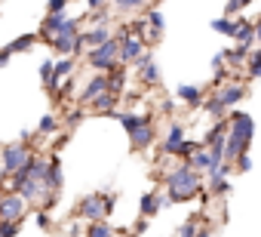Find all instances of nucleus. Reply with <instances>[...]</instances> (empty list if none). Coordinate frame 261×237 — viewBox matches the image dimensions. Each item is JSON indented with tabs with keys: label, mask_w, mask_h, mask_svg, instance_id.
Returning a JSON list of instances; mask_svg holds the SVG:
<instances>
[{
	"label": "nucleus",
	"mask_w": 261,
	"mask_h": 237,
	"mask_svg": "<svg viewBox=\"0 0 261 237\" xmlns=\"http://www.w3.org/2000/svg\"><path fill=\"white\" fill-rule=\"evenodd\" d=\"M163 188H166V200L169 203H185V200L197 197L200 191H206V179H203V173L191 170L188 163H178L175 170H169Z\"/></svg>",
	"instance_id": "f257e3e1"
},
{
	"label": "nucleus",
	"mask_w": 261,
	"mask_h": 237,
	"mask_svg": "<svg viewBox=\"0 0 261 237\" xmlns=\"http://www.w3.org/2000/svg\"><path fill=\"white\" fill-rule=\"evenodd\" d=\"M114 203H117V194H101V191H92L80 200V209L77 216L86 219V222H101L114 212Z\"/></svg>",
	"instance_id": "f03ea898"
},
{
	"label": "nucleus",
	"mask_w": 261,
	"mask_h": 237,
	"mask_svg": "<svg viewBox=\"0 0 261 237\" xmlns=\"http://www.w3.org/2000/svg\"><path fill=\"white\" fill-rule=\"evenodd\" d=\"M117 53H120V43L111 37V40H105L101 46L86 50V65H89L95 74H111V71H117V68H120Z\"/></svg>",
	"instance_id": "7ed1b4c3"
},
{
	"label": "nucleus",
	"mask_w": 261,
	"mask_h": 237,
	"mask_svg": "<svg viewBox=\"0 0 261 237\" xmlns=\"http://www.w3.org/2000/svg\"><path fill=\"white\" fill-rule=\"evenodd\" d=\"M34 157V151L25 145V142H10L0 148V173H4V179H13L28 160Z\"/></svg>",
	"instance_id": "20e7f679"
},
{
	"label": "nucleus",
	"mask_w": 261,
	"mask_h": 237,
	"mask_svg": "<svg viewBox=\"0 0 261 237\" xmlns=\"http://www.w3.org/2000/svg\"><path fill=\"white\" fill-rule=\"evenodd\" d=\"M114 40L120 43V53H117V62L126 68V65H133L142 53H148V43H145V37H133L126 31V25H120V31L114 34Z\"/></svg>",
	"instance_id": "39448f33"
},
{
	"label": "nucleus",
	"mask_w": 261,
	"mask_h": 237,
	"mask_svg": "<svg viewBox=\"0 0 261 237\" xmlns=\"http://www.w3.org/2000/svg\"><path fill=\"white\" fill-rule=\"evenodd\" d=\"M25 212H28V203H25L19 194L7 191L4 200H0V222H19V225H22Z\"/></svg>",
	"instance_id": "423d86ee"
},
{
	"label": "nucleus",
	"mask_w": 261,
	"mask_h": 237,
	"mask_svg": "<svg viewBox=\"0 0 261 237\" xmlns=\"http://www.w3.org/2000/svg\"><path fill=\"white\" fill-rule=\"evenodd\" d=\"M212 92H215V99L230 111V108H237V105L246 99V83H243V80H227L224 86H215Z\"/></svg>",
	"instance_id": "0eeeda50"
},
{
	"label": "nucleus",
	"mask_w": 261,
	"mask_h": 237,
	"mask_svg": "<svg viewBox=\"0 0 261 237\" xmlns=\"http://www.w3.org/2000/svg\"><path fill=\"white\" fill-rule=\"evenodd\" d=\"M108 117H114V121L126 130V136L136 133V130L145 127V124H154V114H136V111H111Z\"/></svg>",
	"instance_id": "6e6552de"
},
{
	"label": "nucleus",
	"mask_w": 261,
	"mask_h": 237,
	"mask_svg": "<svg viewBox=\"0 0 261 237\" xmlns=\"http://www.w3.org/2000/svg\"><path fill=\"white\" fill-rule=\"evenodd\" d=\"M133 65L139 68V77H142L145 86H160V68L154 62V53H142Z\"/></svg>",
	"instance_id": "1a4fd4ad"
},
{
	"label": "nucleus",
	"mask_w": 261,
	"mask_h": 237,
	"mask_svg": "<svg viewBox=\"0 0 261 237\" xmlns=\"http://www.w3.org/2000/svg\"><path fill=\"white\" fill-rule=\"evenodd\" d=\"M101 92H111V80H108V74H95V77L77 92V105L89 108V102H92L95 96H101Z\"/></svg>",
	"instance_id": "9d476101"
},
{
	"label": "nucleus",
	"mask_w": 261,
	"mask_h": 237,
	"mask_svg": "<svg viewBox=\"0 0 261 237\" xmlns=\"http://www.w3.org/2000/svg\"><path fill=\"white\" fill-rule=\"evenodd\" d=\"M237 43H243V46H249V50H255V22L249 19V16H233V34H230Z\"/></svg>",
	"instance_id": "9b49d317"
},
{
	"label": "nucleus",
	"mask_w": 261,
	"mask_h": 237,
	"mask_svg": "<svg viewBox=\"0 0 261 237\" xmlns=\"http://www.w3.org/2000/svg\"><path fill=\"white\" fill-rule=\"evenodd\" d=\"M175 99L185 102L191 111H197V108L203 105V99H206V89H203V86H194V83H178V86H175Z\"/></svg>",
	"instance_id": "f8f14e48"
},
{
	"label": "nucleus",
	"mask_w": 261,
	"mask_h": 237,
	"mask_svg": "<svg viewBox=\"0 0 261 237\" xmlns=\"http://www.w3.org/2000/svg\"><path fill=\"white\" fill-rule=\"evenodd\" d=\"M185 139H188V136H185V127H181L178 121H172L169 130H166V136H163V142H160V151H163L166 157H175V151H178V145H181Z\"/></svg>",
	"instance_id": "ddd939ff"
},
{
	"label": "nucleus",
	"mask_w": 261,
	"mask_h": 237,
	"mask_svg": "<svg viewBox=\"0 0 261 237\" xmlns=\"http://www.w3.org/2000/svg\"><path fill=\"white\" fill-rule=\"evenodd\" d=\"M62 185H65V170H62V157L59 154H53L49 157V167H46V179H43V188L46 191H62Z\"/></svg>",
	"instance_id": "4468645a"
},
{
	"label": "nucleus",
	"mask_w": 261,
	"mask_h": 237,
	"mask_svg": "<svg viewBox=\"0 0 261 237\" xmlns=\"http://www.w3.org/2000/svg\"><path fill=\"white\" fill-rule=\"evenodd\" d=\"M157 142V127L154 124H145V127H139L136 133H129V145H133V151H145V148H151Z\"/></svg>",
	"instance_id": "2eb2a0df"
},
{
	"label": "nucleus",
	"mask_w": 261,
	"mask_h": 237,
	"mask_svg": "<svg viewBox=\"0 0 261 237\" xmlns=\"http://www.w3.org/2000/svg\"><path fill=\"white\" fill-rule=\"evenodd\" d=\"M111 37H114L111 28H86V31H80V43H83V50H95V46H101V43L111 40Z\"/></svg>",
	"instance_id": "dca6fc26"
},
{
	"label": "nucleus",
	"mask_w": 261,
	"mask_h": 237,
	"mask_svg": "<svg viewBox=\"0 0 261 237\" xmlns=\"http://www.w3.org/2000/svg\"><path fill=\"white\" fill-rule=\"evenodd\" d=\"M117 102H120V96H114V92H101V96H95L92 102H89V108L95 111V114H111V111H117Z\"/></svg>",
	"instance_id": "f3484780"
},
{
	"label": "nucleus",
	"mask_w": 261,
	"mask_h": 237,
	"mask_svg": "<svg viewBox=\"0 0 261 237\" xmlns=\"http://www.w3.org/2000/svg\"><path fill=\"white\" fill-rule=\"evenodd\" d=\"M139 212H142V219H154V216L160 212V194H157V191H148V194H142Z\"/></svg>",
	"instance_id": "a211bd4d"
},
{
	"label": "nucleus",
	"mask_w": 261,
	"mask_h": 237,
	"mask_svg": "<svg viewBox=\"0 0 261 237\" xmlns=\"http://www.w3.org/2000/svg\"><path fill=\"white\" fill-rule=\"evenodd\" d=\"M37 40H40L37 34H19L16 40H10V46H7V50H10L13 56H19V53H31V50L37 46Z\"/></svg>",
	"instance_id": "6ab92c4d"
},
{
	"label": "nucleus",
	"mask_w": 261,
	"mask_h": 237,
	"mask_svg": "<svg viewBox=\"0 0 261 237\" xmlns=\"http://www.w3.org/2000/svg\"><path fill=\"white\" fill-rule=\"evenodd\" d=\"M188 167H191V170H197V173H203V176H206V173H209V170H212V157H209V151H206V148H203V145H200V148H197V151H194V157H191V160H188Z\"/></svg>",
	"instance_id": "aec40b11"
},
{
	"label": "nucleus",
	"mask_w": 261,
	"mask_h": 237,
	"mask_svg": "<svg viewBox=\"0 0 261 237\" xmlns=\"http://www.w3.org/2000/svg\"><path fill=\"white\" fill-rule=\"evenodd\" d=\"M200 111H206L209 117H215V121H224V117H227V108H224V105H221V102L215 99V92L203 99V105H200Z\"/></svg>",
	"instance_id": "412c9836"
},
{
	"label": "nucleus",
	"mask_w": 261,
	"mask_h": 237,
	"mask_svg": "<svg viewBox=\"0 0 261 237\" xmlns=\"http://www.w3.org/2000/svg\"><path fill=\"white\" fill-rule=\"evenodd\" d=\"M145 22H148V31H157V34H163V31H166V19H163V13H160L157 7H148Z\"/></svg>",
	"instance_id": "4be33fe9"
},
{
	"label": "nucleus",
	"mask_w": 261,
	"mask_h": 237,
	"mask_svg": "<svg viewBox=\"0 0 261 237\" xmlns=\"http://www.w3.org/2000/svg\"><path fill=\"white\" fill-rule=\"evenodd\" d=\"M249 46H243V43H237L233 50H227V65H233V68H246V62H249Z\"/></svg>",
	"instance_id": "5701e85b"
},
{
	"label": "nucleus",
	"mask_w": 261,
	"mask_h": 237,
	"mask_svg": "<svg viewBox=\"0 0 261 237\" xmlns=\"http://www.w3.org/2000/svg\"><path fill=\"white\" fill-rule=\"evenodd\" d=\"M74 71H77V59H74V56H59V59H56V77H59V80L71 77Z\"/></svg>",
	"instance_id": "b1692460"
},
{
	"label": "nucleus",
	"mask_w": 261,
	"mask_h": 237,
	"mask_svg": "<svg viewBox=\"0 0 261 237\" xmlns=\"http://www.w3.org/2000/svg\"><path fill=\"white\" fill-rule=\"evenodd\" d=\"M230 191H233V185H230L227 179H209V182H206V194H209V197H227Z\"/></svg>",
	"instance_id": "393cba45"
},
{
	"label": "nucleus",
	"mask_w": 261,
	"mask_h": 237,
	"mask_svg": "<svg viewBox=\"0 0 261 237\" xmlns=\"http://www.w3.org/2000/svg\"><path fill=\"white\" fill-rule=\"evenodd\" d=\"M154 0H114V10L117 13H139V10H148Z\"/></svg>",
	"instance_id": "a878e982"
},
{
	"label": "nucleus",
	"mask_w": 261,
	"mask_h": 237,
	"mask_svg": "<svg viewBox=\"0 0 261 237\" xmlns=\"http://www.w3.org/2000/svg\"><path fill=\"white\" fill-rule=\"evenodd\" d=\"M246 77L249 80H258L261 77V46H255L249 53V62H246Z\"/></svg>",
	"instance_id": "bb28decb"
},
{
	"label": "nucleus",
	"mask_w": 261,
	"mask_h": 237,
	"mask_svg": "<svg viewBox=\"0 0 261 237\" xmlns=\"http://www.w3.org/2000/svg\"><path fill=\"white\" fill-rule=\"evenodd\" d=\"M59 127H62L59 114H53V111H49V114H43V117H40V124H37V133H40V136H49V133H56Z\"/></svg>",
	"instance_id": "cd10ccee"
},
{
	"label": "nucleus",
	"mask_w": 261,
	"mask_h": 237,
	"mask_svg": "<svg viewBox=\"0 0 261 237\" xmlns=\"http://www.w3.org/2000/svg\"><path fill=\"white\" fill-rule=\"evenodd\" d=\"M86 114H89V111H86L83 105H77V108H71V111L65 114V121H62V124H65L68 130H74V127H80V124L86 121Z\"/></svg>",
	"instance_id": "c85d7f7f"
},
{
	"label": "nucleus",
	"mask_w": 261,
	"mask_h": 237,
	"mask_svg": "<svg viewBox=\"0 0 261 237\" xmlns=\"http://www.w3.org/2000/svg\"><path fill=\"white\" fill-rule=\"evenodd\" d=\"M49 46H53V53H59V56H74V37H53V40H46Z\"/></svg>",
	"instance_id": "c756f323"
},
{
	"label": "nucleus",
	"mask_w": 261,
	"mask_h": 237,
	"mask_svg": "<svg viewBox=\"0 0 261 237\" xmlns=\"http://www.w3.org/2000/svg\"><path fill=\"white\" fill-rule=\"evenodd\" d=\"M117 231L108 225V219H101V222H89V228H86V237H114Z\"/></svg>",
	"instance_id": "7c9ffc66"
},
{
	"label": "nucleus",
	"mask_w": 261,
	"mask_h": 237,
	"mask_svg": "<svg viewBox=\"0 0 261 237\" xmlns=\"http://www.w3.org/2000/svg\"><path fill=\"white\" fill-rule=\"evenodd\" d=\"M200 148V142L197 139H185L181 145H178V151H175V160H181V163H188L191 157H194V151Z\"/></svg>",
	"instance_id": "2f4dec72"
},
{
	"label": "nucleus",
	"mask_w": 261,
	"mask_h": 237,
	"mask_svg": "<svg viewBox=\"0 0 261 237\" xmlns=\"http://www.w3.org/2000/svg\"><path fill=\"white\" fill-rule=\"evenodd\" d=\"M209 28H212L215 34H224V37H230V34H233V19H227V16H218V19H212V22H209Z\"/></svg>",
	"instance_id": "473e14b6"
},
{
	"label": "nucleus",
	"mask_w": 261,
	"mask_h": 237,
	"mask_svg": "<svg viewBox=\"0 0 261 237\" xmlns=\"http://www.w3.org/2000/svg\"><path fill=\"white\" fill-rule=\"evenodd\" d=\"M86 22L92 28H108L111 25V13L108 10H95V13H86Z\"/></svg>",
	"instance_id": "72a5a7b5"
},
{
	"label": "nucleus",
	"mask_w": 261,
	"mask_h": 237,
	"mask_svg": "<svg viewBox=\"0 0 261 237\" xmlns=\"http://www.w3.org/2000/svg\"><path fill=\"white\" fill-rule=\"evenodd\" d=\"M249 4H252V0H227V4H224V16L233 19V16H240L243 10H249Z\"/></svg>",
	"instance_id": "f704fd0d"
},
{
	"label": "nucleus",
	"mask_w": 261,
	"mask_h": 237,
	"mask_svg": "<svg viewBox=\"0 0 261 237\" xmlns=\"http://www.w3.org/2000/svg\"><path fill=\"white\" fill-rule=\"evenodd\" d=\"M230 173H233V163H218V167H212L203 179H206V182H209V179H227Z\"/></svg>",
	"instance_id": "c9c22d12"
},
{
	"label": "nucleus",
	"mask_w": 261,
	"mask_h": 237,
	"mask_svg": "<svg viewBox=\"0 0 261 237\" xmlns=\"http://www.w3.org/2000/svg\"><path fill=\"white\" fill-rule=\"evenodd\" d=\"M197 228H200V225H197V219H188V222H181V225H178L175 237H194V234H197Z\"/></svg>",
	"instance_id": "e433bc0d"
},
{
	"label": "nucleus",
	"mask_w": 261,
	"mask_h": 237,
	"mask_svg": "<svg viewBox=\"0 0 261 237\" xmlns=\"http://www.w3.org/2000/svg\"><path fill=\"white\" fill-rule=\"evenodd\" d=\"M68 4H71V0H46V16H59V13H65Z\"/></svg>",
	"instance_id": "4c0bfd02"
},
{
	"label": "nucleus",
	"mask_w": 261,
	"mask_h": 237,
	"mask_svg": "<svg viewBox=\"0 0 261 237\" xmlns=\"http://www.w3.org/2000/svg\"><path fill=\"white\" fill-rule=\"evenodd\" d=\"M53 74H56V62L53 59H46V62H40V80H43V86L53 80Z\"/></svg>",
	"instance_id": "58836bf2"
},
{
	"label": "nucleus",
	"mask_w": 261,
	"mask_h": 237,
	"mask_svg": "<svg viewBox=\"0 0 261 237\" xmlns=\"http://www.w3.org/2000/svg\"><path fill=\"white\" fill-rule=\"evenodd\" d=\"M227 68V50H218L215 56H212V71L218 74V71H224Z\"/></svg>",
	"instance_id": "ea45409f"
},
{
	"label": "nucleus",
	"mask_w": 261,
	"mask_h": 237,
	"mask_svg": "<svg viewBox=\"0 0 261 237\" xmlns=\"http://www.w3.org/2000/svg\"><path fill=\"white\" fill-rule=\"evenodd\" d=\"M233 170H237V173H249V170H252V157H249V154H240V157L233 160Z\"/></svg>",
	"instance_id": "a19ab883"
},
{
	"label": "nucleus",
	"mask_w": 261,
	"mask_h": 237,
	"mask_svg": "<svg viewBox=\"0 0 261 237\" xmlns=\"http://www.w3.org/2000/svg\"><path fill=\"white\" fill-rule=\"evenodd\" d=\"M19 234V222H0V237H16Z\"/></svg>",
	"instance_id": "79ce46f5"
},
{
	"label": "nucleus",
	"mask_w": 261,
	"mask_h": 237,
	"mask_svg": "<svg viewBox=\"0 0 261 237\" xmlns=\"http://www.w3.org/2000/svg\"><path fill=\"white\" fill-rule=\"evenodd\" d=\"M34 222H37L40 228H49V212H46V209H37V216H34Z\"/></svg>",
	"instance_id": "37998d69"
},
{
	"label": "nucleus",
	"mask_w": 261,
	"mask_h": 237,
	"mask_svg": "<svg viewBox=\"0 0 261 237\" xmlns=\"http://www.w3.org/2000/svg\"><path fill=\"white\" fill-rule=\"evenodd\" d=\"M86 7H89V13H95V10H105L108 7V0H86Z\"/></svg>",
	"instance_id": "c03bdc74"
},
{
	"label": "nucleus",
	"mask_w": 261,
	"mask_h": 237,
	"mask_svg": "<svg viewBox=\"0 0 261 237\" xmlns=\"http://www.w3.org/2000/svg\"><path fill=\"white\" fill-rule=\"evenodd\" d=\"M10 59H13V53L4 46V50H0V68H7V65H10Z\"/></svg>",
	"instance_id": "a18cd8bd"
},
{
	"label": "nucleus",
	"mask_w": 261,
	"mask_h": 237,
	"mask_svg": "<svg viewBox=\"0 0 261 237\" xmlns=\"http://www.w3.org/2000/svg\"><path fill=\"white\" fill-rule=\"evenodd\" d=\"M68 139H71L68 133H65V136H59V139H56V145H53V151H62V148L68 145Z\"/></svg>",
	"instance_id": "49530a36"
},
{
	"label": "nucleus",
	"mask_w": 261,
	"mask_h": 237,
	"mask_svg": "<svg viewBox=\"0 0 261 237\" xmlns=\"http://www.w3.org/2000/svg\"><path fill=\"white\" fill-rule=\"evenodd\" d=\"M255 46H261V16L255 19Z\"/></svg>",
	"instance_id": "de8ad7c7"
},
{
	"label": "nucleus",
	"mask_w": 261,
	"mask_h": 237,
	"mask_svg": "<svg viewBox=\"0 0 261 237\" xmlns=\"http://www.w3.org/2000/svg\"><path fill=\"white\" fill-rule=\"evenodd\" d=\"M160 108H163V114H172V99H163V105H160Z\"/></svg>",
	"instance_id": "09e8293b"
},
{
	"label": "nucleus",
	"mask_w": 261,
	"mask_h": 237,
	"mask_svg": "<svg viewBox=\"0 0 261 237\" xmlns=\"http://www.w3.org/2000/svg\"><path fill=\"white\" fill-rule=\"evenodd\" d=\"M209 234H212L209 228H197V234H194V237H209Z\"/></svg>",
	"instance_id": "8fccbe9b"
}]
</instances>
